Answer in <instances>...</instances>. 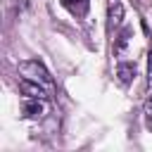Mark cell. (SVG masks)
<instances>
[{
  "label": "cell",
  "instance_id": "6da1fadb",
  "mask_svg": "<svg viewBox=\"0 0 152 152\" xmlns=\"http://www.w3.org/2000/svg\"><path fill=\"white\" fill-rule=\"evenodd\" d=\"M19 107H21V116L24 119H43L50 112V100H52V88L31 78L19 76Z\"/></svg>",
  "mask_w": 152,
  "mask_h": 152
},
{
  "label": "cell",
  "instance_id": "7a4b0ae2",
  "mask_svg": "<svg viewBox=\"0 0 152 152\" xmlns=\"http://www.w3.org/2000/svg\"><path fill=\"white\" fill-rule=\"evenodd\" d=\"M19 74H21L24 78H31V81H38V83H45V86L52 88V76H50V71L45 69V64L38 62V59H26V62H21V64H19Z\"/></svg>",
  "mask_w": 152,
  "mask_h": 152
},
{
  "label": "cell",
  "instance_id": "3957f363",
  "mask_svg": "<svg viewBox=\"0 0 152 152\" xmlns=\"http://www.w3.org/2000/svg\"><path fill=\"white\" fill-rule=\"evenodd\" d=\"M124 21V7L119 0H107V31L116 33V28Z\"/></svg>",
  "mask_w": 152,
  "mask_h": 152
},
{
  "label": "cell",
  "instance_id": "277c9868",
  "mask_svg": "<svg viewBox=\"0 0 152 152\" xmlns=\"http://www.w3.org/2000/svg\"><path fill=\"white\" fill-rule=\"evenodd\" d=\"M145 114L152 121V50L147 55V86H145Z\"/></svg>",
  "mask_w": 152,
  "mask_h": 152
},
{
  "label": "cell",
  "instance_id": "5b68a950",
  "mask_svg": "<svg viewBox=\"0 0 152 152\" xmlns=\"http://www.w3.org/2000/svg\"><path fill=\"white\" fill-rule=\"evenodd\" d=\"M135 74H138L135 62H119V64H116V76H119V81H121L124 86L131 83V81L135 78Z\"/></svg>",
  "mask_w": 152,
  "mask_h": 152
},
{
  "label": "cell",
  "instance_id": "8992f818",
  "mask_svg": "<svg viewBox=\"0 0 152 152\" xmlns=\"http://www.w3.org/2000/svg\"><path fill=\"white\" fill-rule=\"evenodd\" d=\"M62 5L74 14V17H83L88 12V0H62Z\"/></svg>",
  "mask_w": 152,
  "mask_h": 152
}]
</instances>
